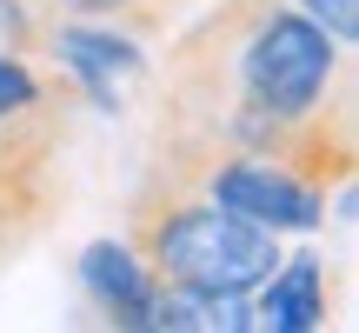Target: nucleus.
Here are the masks:
<instances>
[{"instance_id": "obj_1", "label": "nucleus", "mask_w": 359, "mask_h": 333, "mask_svg": "<svg viewBox=\"0 0 359 333\" xmlns=\"http://www.w3.org/2000/svg\"><path fill=\"white\" fill-rule=\"evenodd\" d=\"M346 53L293 0H219L160 60L154 141L246 147L339 193L359 160Z\"/></svg>"}, {"instance_id": "obj_2", "label": "nucleus", "mask_w": 359, "mask_h": 333, "mask_svg": "<svg viewBox=\"0 0 359 333\" xmlns=\"http://www.w3.org/2000/svg\"><path fill=\"white\" fill-rule=\"evenodd\" d=\"M127 247L154 280L180 287H213V294H253L280 267V233L226 214L200 187L147 166L127 200Z\"/></svg>"}, {"instance_id": "obj_3", "label": "nucleus", "mask_w": 359, "mask_h": 333, "mask_svg": "<svg viewBox=\"0 0 359 333\" xmlns=\"http://www.w3.org/2000/svg\"><path fill=\"white\" fill-rule=\"evenodd\" d=\"M160 174L200 187L206 200H219L226 214L253 220L266 233H313L326 220V193L313 180H299L293 166L266 160V154H246V147H213V141H154Z\"/></svg>"}, {"instance_id": "obj_4", "label": "nucleus", "mask_w": 359, "mask_h": 333, "mask_svg": "<svg viewBox=\"0 0 359 333\" xmlns=\"http://www.w3.org/2000/svg\"><path fill=\"white\" fill-rule=\"evenodd\" d=\"M40 67H53V74L87 107H100V114H120L127 93L147 80V53L133 47L127 27L74 20V13H47V20H40Z\"/></svg>"}, {"instance_id": "obj_5", "label": "nucleus", "mask_w": 359, "mask_h": 333, "mask_svg": "<svg viewBox=\"0 0 359 333\" xmlns=\"http://www.w3.org/2000/svg\"><path fill=\"white\" fill-rule=\"evenodd\" d=\"M60 147L47 133H0V260L60 214Z\"/></svg>"}, {"instance_id": "obj_6", "label": "nucleus", "mask_w": 359, "mask_h": 333, "mask_svg": "<svg viewBox=\"0 0 359 333\" xmlns=\"http://www.w3.org/2000/svg\"><path fill=\"white\" fill-rule=\"evenodd\" d=\"M74 100L80 93L67 87L53 67L0 47V133H47V141H67Z\"/></svg>"}, {"instance_id": "obj_7", "label": "nucleus", "mask_w": 359, "mask_h": 333, "mask_svg": "<svg viewBox=\"0 0 359 333\" xmlns=\"http://www.w3.org/2000/svg\"><path fill=\"white\" fill-rule=\"evenodd\" d=\"M80 287L114 327H154V273L140 267L127 240H93L80 254Z\"/></svg>"}, {"instance_id": "obj_8", "label": "nucleus", "mask_w": 359, "mask_h": 333, "mask_svg": "<svg viewBox=\"0 0 359 333\" xmlns=\"http://www.w3.org/2000/svg\"><path fill=\"white\" fill-rule=\"evenodd\" d=\"M253 307V327H273V333H306V327H326V260L320 254H280V267L246 294Z\"/></svg>"}, {"instance_id": "obj_9", "label": "nucleus", "mask_w": 359, "mask_h": 333, "mask_svg": "<svg viewBox=\"0 0 359 333\" xmlns=\"http://www.w3.org/2000/svg\"><path fill=\"white\" fill-rule=\"evenodd\" d=\"M40 7L74 13V20H107V27H127V34H160L180 0H40Z\"/></svg>"}, {"instance_id": "obj_10", "label": "nucleus", "mask_w": 359, "mask_h": 333, "mask_svg": "<svg viewBox=\"0 0 359 333\" xmlns=\"http://www.w3.org/2000/svg\"><path fill=\"white\" fill-rule=\"evenodd\" d=\"M0 47L40 60V13H34V0H0Z\"/></svg>"}, {"instance_id": "obj_11", "label": "nucleus", "mask_w": 359, "mask_h": 333, "mask_svg": "<svg viewBox=\"0 0 359 333\" xmlns=\"http://www.w3.org/2000/svg\"><path fill=\"white\" fill-rule=\"evenodd\" d=\"M293 7L313 13V20L339 40V47H353V40H359V0H293Z\"/></svg>"}]
</instances>
